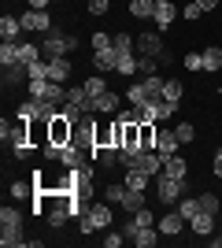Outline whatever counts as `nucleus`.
<instances>
[{
    "mask_svg": "<svg viewBox=\"0 0 222 248\" xmlns=\"http://www.w3.org/2000/svg\"><path fill=\"white\" fill-rule=\"evenodd\" d=\"M111 222H115V211H111V204L107 200H89L85 204V211L78 215V230H82V237H93L96 230H111Z\"/></svg>",
    "mask_w": 222,
    "mask_h": 248,
    "instance_id": "1",
    "label": "nucleus"
},
{
    "mask_svg": "<svg viewBox=\"0 0 222 248\" xmlns=\"http://www.w3.org/2000/svg\"><path fill=\"white\" fill-rule=\"evenodd\" d=\"M152 186H156V200H159V204L174 207L181 197H185V186H189V182H181V178H170V174H163V170H159V174L152 178Z\"/></svg>",
    "mask_w": 222,
    "mask_h": 248,
    "instance_id": "2",
    "label": "nucleus"
},
{
    "mask_svg": "<svg viewBox=\"0 0 222 248\" xmlns=\"http://www.w3.org/2000/svg\"><path fill=\"white\" fill-rule=\"evenodd\" d=\"M71 141H74V123L59 111L56 119H48V145H52V148H63V145H71Z\"/></svg>",
    "mask_w": 222,
    "mask_h": 248,
    "instance_id": "3",
    "label": "nucleus"
},
{
    "mask_svg": "<svg viewBox=\"0 0 222 248\" xmlns=\"http://www.w3.org/2000/svg\"><path fill=\"white\" fill-rule=\"evenodd\" d=\"M26 93L37 96V100H56V104H63V100H67V85L48 82V78H37V82L26 85Z\"/></svg>",
    "mask_w": 222,
    "mask_h": 248,
    "instance_id": "4",
    "label": "nucleus"
},
{
    "mask_svg": "<svg viewBox=\"0 0 222 248\" xmlns=\"http://www.w3.org/2000/svg\"><path fill=\"white\" fill-rule=\"evenodd\" d=\"M37 45H41V56H44V60H59V56H67V33L56 30V26L48 33H41V41H37Z\"/></svg>",
    "mask_w": 222,
    "mask_h": 248,
    "instance_id": "5",
    "label": "nucleus"
},
{
    "mask_svg": "<svg viewBox=\"0 0 222 248\" xmlns=\"http://www.w3.org/2000/svg\"><path fill=\"white\" fill-rule=\"evenodd\" d=\"M174 111H178V104H170V100H148L141 104V115H145V123H167V119H174Z\"/></svg>",
    "mask_w": 222,
    "mask_h": 248,
    "instance_id": "6",
    "label": "nucleus"
},
{
    "mask_svg": "<svg viewBox=\"0 0 222 248\" xmlns=\"http://www.w3.org/2000/svg\"><path fill=\"white\" fill-rule=\"evenodd\" d=\"M19 19H22V30H33L37 37H41V33H48V30L56 26L52 15H48V11H37V8H26Z\"/></svg>",
    "mask_w": 222,
    "mask_h": 248,
    "instance_id": "7",
    "label": "nucleus"
},
{
    "mask_svg": "<svg viewBox=\"0 0 222 248\" xmlns=\"http://www.w3.org/2000/svg\"><path fill=\"white\" fill-rule=\"evenodd\" d=\"M185 226H189V222L181 218L178 207H170L167 215H159V218H156V230L163 233V237H181V230H185Z\"/></svg>",
    "mask_w": 222,
    "mask_h": 248,
    "instance_id": "8",
    "label": "nucleus"
},
{
    "mask_svg": "<svg viewBox=\"0 0 222 248\" xmlns=\"http://www.w3.org/2000/svg\"><path fill=\"white\" fill-rule=\"evenodd\" d=\"M0 85H4V89H26V85H30V71H26V63H11V67H4Z\"/></svg>",
    "mask_w": 222,
    "mask_h": 248,
    "instance_id": "9",
    "label": "nucleus"
},
{
    "mask_svg": "<svg viewBox=\"0 0 222 248\" xmlns=\"http://www.w3.org/2000/svg\"><path fill=\"white\" fill-rule=\"evenodd\" d=\"M178 15H181V8L174 4V0H156V15H152V19H156V30H159V33L170 30Z\"/></svg>",
    "mask_w": 222,
    "mask_h": 248,
    "instance_id": "10",
    "label": "nucleus"
},
{
    "mask_svg": "<svg viewBox=\"0 0 222 248\" xmlns=\"http://www.w3.org/2000/svg\"><path fill=\"white\" fill-rule=\"evenodd\" d=\"M159 52H163V33L159 30L137 33V56H159Z\"/></svg>",
    "mask_w": 222,
    "mask_h": 248,
    "instance_id": "11",
    "label": "nucleus"
},
{
    "mask_svg": "<svg viewBox=\"0 0 222 248\" xmlns=\"http://www.w3.org/2000/svg\"><path fill=\"white\" fill-rule=\"evenodd\" d=\"M215 218H219L215 211H204V207H200V211L189 218V230L196 233V237H211V233H215Z\"/></svg>",
    "mask_w": 222,
    "mask_h": 248,
    "instance_id": "12",
    "label": "nucleus"
},
{
    "mask_svg": "<svg viewBox=\"0 0 222 248\" xmlns=\"http://www.w3.org/2000/svg\"><path fill=\"white\" fill-rule=\"evenodd\" d=\"M93 71H96V74H111V71H118V52H115V48H100V52H93Z\"/></svg>",
    "mask_w": 222,
    "mask_h": 248,
    "instance_id": "13",
    "label": "nucleus"
},
{
    "mask_svg": "<svg viewBox=\"0 0 222 248\" xmlns=\"http://www.w3.org/2000/svg\"><path fill=\"white\" fill-rule=\"evenodd\" d=\"M22 19L19 15H8V11H4V15H0V37H4V41H22Z\"/></svg>",
    "mask_w": 222,
    "mask_h": 248,
    "instance_id": "14",
    "label": "nucleus"
},
{
    "mask_svg": "<svg viewBox=\"0 0 222 248\" xmlns=\"http://www.w3.org/2000/svg\"><path fill=\"white\" fill-rule=\"evenodd\" d=\"M26 130L33 148H48V119H26Z\"/></svg>",
    "mask_w": 222,
    "mask_h": 248,
    "instance_id": "15",
    "label": "nucleus"
},
{
    "mask_svg": "<svg viewBox=\"0 0 222 248\" xmlns=\"http://www.w3.org/2000/svg\"><path fill=\"white\" fill-rule=\"evenodd\" d=\"M118 111H122V96L115 89H104L96 96V115H118Z\"/></svg>",
    "mask_w": 222,
    "mask_h": 248,
    "instance_id": "16",
    "label": "nucleus"
},
{
    "mask_svg": "<svg viewBox=\"0 0 222 248\" xmlns=\"http://www.w3.org/2000/svg\"><path fill=\"white\" fill-rule=\"evenodd\" d=\"M178 148H181L178 134H174V130H163V126H159V137H156V152L163 155V159H167V155H174Z\"/></svg>",
    "mask_w": 222,
    "mask_h": 248,
    "instance_id": "17",
    "label": "nucleus"
},
{
    "mask_svg": "<svg viewBox=\"0 0 222 248\" xmlns=\"http://www.w3.org/2000/svg\"><path fill=\"white\" fill-rule=\"evenodd\" d=\"M163 174H170V178H181V182H189V163H185V155H167L163 159Z\"/></svg>",
    "mask_w": 222,
    "mask_h": 248,
    "instance_id": "18",
    "label": "nucleus"
},
{
    "mask_svg": "<svg viewBox=\"0 0 222 248\" xmlns=\"http://www.w3.org/2000/svg\"><path fill=\"white\" fill-rule=\"evenodd\" d=\"M93 145L96 148H107V145H111V119H96V115H93Z\"/></svg>",
    "mask_w": 222,
    "mask_h": 248,
    "instance_id": "19",
    "label": "nucleus"
},
{
    "mask_svg": "<svg viewBox=\"0 0 222 248\" xmlns=\"http://www.w3.org/2000/svg\"><path fill=\"white\" fill-rule=\"evenodd\" d=\"M67 78H71V60H67V56H59V60H48V82L67 85Z\"/></svg>",
    "mask_w": 222,
    "mask_h": 248,
    "instance_id": "20",
    "label": "nucleus"
},
{
    "mask_svg": "<svg viewBox=\"0 0 222 248\" xmlns=\"http://www.w3.org/2000/svg\"><path fill=\"white\" fill-rule=\"evenodd\" d=\"M93 163H96V167H104V170H111V167H122V155H118L115 145H107V148H96Z\"/></svg>",
    "mask_w": 222,
    "mask_h": 248,
    "instance_id": "21",
    "label": "nucleus"
},
{
    "mask_svg": "<svg viewBox=\"0 0 222 248\" xmlns=\"http://www.w3.org/2000/svg\"><path fill=\"white\" fill-rule=\"evenodd\" d=\"M111 48H115L118 56H133V52H137V37H130L126 30H118V33H111Z\"/></svg>",
    "mask_w": 222,
    "mask_h": 248,
    "instance_id": "22",
    "label": "nucleus"
},
{
    "mask_svg": "<svg viewBox=\"0 0 222 248\" xmlns=\"http://www.w3.org/2000/svg\"><path fill=\"white\" fill-rule=\"evenodd\" d=\"M130 19H152L156 15V0H126Z\"/></svg>",
    "mask_w": 222,
    "mask_h": 248,
    "instance_id": "23",
    "label": "nucleus"
},
{
    "mask_svg": "<svg viewBox=\"0 0 222 248\" xmlns=\"http://www.w3.org/2000/svg\"><path fill=\"white\" fill-rule=\"evenodd\" d=\"M122 182H126V189H148L152 186V174H145L141 167H126V178H122Z\"/></svg>",
    "mask_w": 222,
    "mask_h": 248,
    "instance_id": "24",
    "label": "nucleus"
},
{
    "mask_svg": "<svg viewBox=\"0 0 222 248\" xmlns=\"http://www.w3.org/2000/svg\"><path fill=\"white\" fill-rule=\"evenodd\" d=\"M215 71H222V48L219 45H207L204 48V74H215Z\"/></svg>",
    "mask_w": 222,
    "mask_h": 248,
    "instance_id": "25",
    "label": "nucleus"
},
{
    "mask_svg": "<svg viewBox=\"0 0 222 248\" xmlns=\"http://www.w3.org/2000/svg\"><path fill=\"white\" fill-rule=\"evenodd\" d=\"M159 237H163V233H159L156 226H141V230H137V233H133V237H130V241H133V245H137V248H152V245H156Z\"/></svg>",
    "mask_w": 222,
    "mask_h": 248,
    "instance_id": "26",
    "label": "nucleus"
},
{
    "mask_svg": "<svg viewBox=\"0 0 222 248\" xmlns=\"http://www.w3.org/2000/svg\"><path fill=\"white\" fill-rule=\"evenodd\" d=\"M0 226H4V230H22V211L4 204V207H0Z\"/></svg>",
    "mask_w": 222,
    "mask_h": 248,
    "instance_id": "27",
    "label": "nucleus"
},
{
    "mask_svg": "<svg viewBox=\"0 0 222 248\" xmlns=\"http://www.w3.org/2000/svg\"><path fill=\"white\" fill-rule=\"evenodd\" d=\"M148 200H145V189H126V197H122V204L118 207H126V215H133L137 207H145Z\"/></svg>",
    "mask_w": 222,
    "mask_h": 248,
    "instance_id": "28",
    "label": "nucleus"
},
{
    "mask_svg": "<svg viewBox=\"0 0 222 248\" xmlns=\"http://www.w3.org/2000/svg\"><path fill=\"white\" fill-rule=\"evenodd\" d=\"M37 60H44L41 56V45H33V41H19V63H37Z\"/></svg>",
    "mask_w": 222,
    "mask_h": 248,
    "instance_id": "29",
    "label": "nucleus"
},
{
    "mask_svg": "<svg viewBox=\"0 0 222 248\" xmlns=\"http://www.w3.org/2000/svg\"><path fill=\"white\" fill-rule=\"evenodd\" d=\"M181 96H185V85H181L178 78H167V85H163V100L181 104Z\"/></svg>",
    "mask_w": 222,
    "mask_h": 248,
    "instance_id": "30",
    "label": "nucleus"
},
{
    "mask_svg": "<svg viewBox=\"0 0 222 248\" xmlns=\"http://www.w3.org/2000/svg\"><path fill=\"white\" fill-rule=\"evenodd\" d=\"M174 134H178V141H181V148L185 145H192V141H196V126L189 123V119H181L178 126H174Z\"/></svg>",
    "mask_w": 222,
    "mask_h": 248,
    "instance_id": "31",
    "label": "nucleus"
},
{
    "mask_svg": "<svg viewBox=\"0 0 222 248\" xmlns=\"http://www.w3.org/2000/svg\"><path fill=\"white\" fill-rule=\"evenodd\" d=\"M11 63H19V41L0 45V67H11Z\"/></svg>",
    "mask_w": 222,
    "mask_h": 248,
    "instance_id": "32",
    "label": "nucleus"
},
{
    "mask_svg": "<svg viewBox=\"0 0 222 248\" xmlns=\"http://www.w3.org/2000/svg\"><path fill=\"white\" fill-rule=\"evenodd\" d=\"M126 104H133V108H141V104H148L145 82H133V85H126Z\"/></svg>",
    "mask_w": 222,
    "mask_h": 248,
    "instance_id": "33",
    "label": "nucleus"
},
{
    "mask_svg": "<svg viewBox=\"0 0 222 248\" xmlns=\"http://www.w3.org/2000/svg\"><path fill=\"white\" fill-rule=\"evenodd\" d=\"M174 207H178V211H181V218L189 222V218L196 215V211H200V197H181V200H178Z\"/></svg>",
    "mask_w": 222,
    "mask_h": 248,
    "instance_id": "34",
    "label": "nucleus"
},
{
    "mask_svg": "<svg viewBox=\"0 0 222 248\" xmlns=\"http://www.w3.org/2000/svg\"><path fill=\"white\" fill-rule=\"evenodd\" d=\"M11 197H15V200L33 197V178H19V182H11Z\"/></svg>",
    "mask_w": 222,
    "mask_h": 248,
    "instance_id": "35",
    "label": "nucleus"
},
{
    "mask_svg": "<svg viewBox=\"0 0 222 248\" xmlns=\"http://www.w3.org/2000/svg\"><path fill=\"white\" fill-rule=\"evenodd\" d=\"M82 85H85V89H89V93H93V96H100V93H104V89H111V85H107V78H104V74H96V71L89 74V78H85Z\"/></svg>",
    "mask_w": 222,
    "mask_h": 248,
    "instance_id": "36",
    "label": "nucleus"
},
{
    "mask_svg": "<svg viewBox=\"0 0 222 248\" xmlns=\"http://www.w3.org/2000/svg\"><path fill=\"white\" fill-rule=\"evenodd\" d=\"M122 197H126V182H111V186H104V200H107V204H122Z\"/></svg>",
    "mask_w": 222,
    "mask_h": 248,
    "instance_id": "37",
    "label": "nucleus"
},
{
    "mask_svg": "<svg viewBox=\"0 0 222 248\" xmlns=\"http://www.w3.org/2000/svg\"><path fill=\"white\" fill-rule=\"evenodd\" d=\"M137 74H141V78L159 74V60H156V56H137Z\"/></svg>",
    "mask_w": 222,
    "mask_h": 248,
    "instance_id": "38",
    "label": "nucleus"
},
{
    "mask_svg": "<svg viewBox=\"0 0 222 248\" xmlns=\"http://www.w3.org/2000/svg\"><path fill=\"white\" fill-rule=\"evenodd\" d=\"M204 15H207V11H204L196 0H189V4L181 8V19H185V22H196V19H204Z\"/></svg>",
    "mask_w": 222,
    "mask_h": 248,
    "instance_id": "39",
    "label": "nucleus"
},
{
    "mask_svg": "<svg viewBox=\"0 0 222 248\" xmlns=\"http://www.w3.org/2000/svg\"><path fill=\"white\" fill-rule=\"evenodd\" d=\"M122 78H130V74H137V56H118V71Z\"/></svg>",
    "mask_w": 222,
    "mask_h": 248,
    "instance_id": "40",
    "label": "nucleus"
},
{
    "mask_svg": "<svg viewBox=\"0 0 222 248\" xmlns=\"http://www.w3.org/2000/svg\"><path fill=\"white\" fill-rule=\"evenodd\" d=\"M181 63H185V71H204V52H185Z\"/></svg>",
    "mask_w": 222,
    "mask_h": 248,
    "instance_id": "41",
    "label": "nucleus"
},
{
    "mask_svg": "<svg viewBox=\"0 0 222 248\" xmlns=\"http://www.w3.org/2000/svg\"><path fill=\"white\" fill-rule=\"evenodd\" d=\"M93 52H100V48H111V33H104V30H93Z\"/></svg>",
    "mask_w": 222,
    "mask_h": 248,
    "instance_id": "42",
    "label": "nucleus"
},
{
    "mask_svg": "<svg viewBox=\"0 0 222 248\" xmlns=\"http://www.w3.org/2000/svg\"><path fill=\"white\" fill-rule=\"evenodd\" d=\"M122 241H126V233H122V230H107V233H104V248H118Z\"/></svg>",
    "mask_w": 222,
    "mask_h": 248,
    "instance_id": "43",
    "label": "nucleus"
},
{
    "mask_svg": "<svg viewBox=\"0 0 222 248\" xmlns=\"http://www.w3.org/2000/svg\"><path fill=\"white\" fill-rule=\"evenodd\" d=\"M107 8H111V0H89V4H85L89 15H107Z\"/></svg>",
    "mask_w": 222,
    "mask_h": 248,
    "instance_id": "44",
    "label": "nucleus"
},
{
    "mask_svg": "<svg viewBox=\"0 0 222 248\" xmlns=\"http://www.w3.org/2000/svg\"><path fill=\"white\" fill-rule=\"evenodd\" d=\"M200 207H204V211H215V215H219V197H215V193H200Z\"/></svg>",
    "mask_w": 222,
    "mask_h": 248,
    "instance_id": "45",
    "label": "nucleus"
},
{
    "mask_svg": "<svg viewBox=\"0 0 222 248\" xmlns=\"http://www.w3.org/2000/svg\"><path fill=\"white\" fill-rule=\"evenodd\" d=\"M211 170H215V178H222V148H215V155H211Z\"/></svg>",
    "mask_w": 222,
    "mask_h": 248,
    "instance_id": "46",
    "label": "nucleus"
},
{
    "mask_svg": "<svg viewBox=\"0 0 222 248\" xmlns=\"http://www.w3.org/2000/svg\"><path fill=\"white\" fill-rule=\"evenodd\" d=\"M82 48V37H78V33H67V52H78Z\"/></svg>",
    "mask_w": 222,
    "mask_h": 248,
    "instance_id": "47",
    "label": "nucleus"
},
{
    "mask_svg": "<svg viewBox=\"0 0 222 248\" xmlns=\"http://www.w3.org/2000/svg\"><path fill=\"white\" fill-rule=\"evenodd\" d=\"M48 4H56V0H26V8H37V11H48Z\"/></svg>",
    "mask_w": 222,
    "mask_h": 248,
    "instance_id": "48",
    "label": "nucleus"
},
{
    "mask_svg": "<svg viewBox=\"0 0 222 248\" xmlns=\"http://www.w3.org/2000/svg\"><path fill=\"white\" fill-rule=\"evenodd\" d=\"M156 60H159V67H170V63H178V60H174V56H170V52H167V48H163V52H159V56H156Z\"/></svg>",
    "mask_w": 222,
    "mask_h": 248,
    "instance_id": "49",
    "label": "nucleus"
},
{
    "mask_svg": "<svg viewBox=\"0 0 222 248\" xmlns=\"http://www.w3.org/2000/svg\"><path fill=\"white\" fill-rule=\"evenodd\" d=\"M196 4H200L204 11H215V8H219V4H222V0H196Z\"/></svg>",
    "mask_w": 222,
    "mask_h": 248,
    "instance_id": "50",
    "label": "nucleus"
},
{
    "mask_svg": "<svg viewBox=\"0 0 222 248\" xmlns=\"http://www.w3.org/2000/svg\"><path fill=\"white\" fill-rule=\"evenodd\" d=\"M215 241V248H222V233H219V237H211Z\"/></svg>",
    "mask_w": 222,
    "mask_h": 248,
    "instance_id": "51",
    "label": "nucleus"
}]
</instances>
